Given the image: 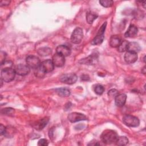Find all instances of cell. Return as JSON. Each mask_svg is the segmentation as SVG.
<instances>
[{"instance_id":"obj_17","label":"cell","mask_w":146,"mask_h":146,"mask_svg":"<svg viewBox=\"0 0 146 146\" xmlns=\"http://www.w3.org/2000/svg\"><path fill=\"white\" fill-rule=\"evenodd\" d=\"M121 42V38L116 35H112L110 39V45L112 47H117Z\"/></svg>"},{"instance_id":"obj_22","label":"cell","mask_w":146,"mask_h":146,"mask_svg":"<svg viewBox=\"0 0 146 146\" xmlns=\"http://www.w3.org/2000/svg\"><path fill=\"white\" fill-rule=\"evenodd\" d=\"M38 54L40 56H48L52 52V50L47 47H43L39 48L38 51Z\"/></svg>"},{"instance_id":"obj_21","label":"cell","mask_w":146,"mask_h":146,"mask_svg":"<svg viewBox=\"0 0 146 146\" xmlns=\"http://www.w3.org/2000/svg\"><path fill=\"white\" fill-rule=\"evenodd\" d=\"M98 17V15L96 13L93 11H89L86 14V21L88 24H92Z\"/></svg>"},{"instance_id":"obj_10","label":"cell","mask_w":146,"mask_h":146,"mask_svg":"<svg viewBox=\"0 0 146 146\" xmlns=\"http://www.w3.org/2000/svg\"><path fill=\"white\" fill-rule=\"evenodd\" d=\"M52 61L54 66H56L58 67H62L64 64V62H65L64 56H63V55L59 54L56 53L52 56Z\"/></svg>"},{"instance_id":"obj_14","label":"cell","mask_w":146,"mask_h":146,"mask_svg":"<svg viewBox=\"0 0 146 146\" xmlns=\"http://www.w3.org/2000/svg\"><path fill=\"white\" fill-rule=\"evenodd\" d=\"M124 58L125 61L127 63L131 64V63H135L137 60V55L136 53L128 51L125 54Z\"/></svg>"},{"instance_id":"obj_29","label":"cell","mask_w":146,"mask_h":146,"mask_svg":"<svg viewBox=\"0 0 146 146\" xmlns=\"http://www.w3.org/2000/svg\"><path fill=\"white\" fill-rule=\"evenodd\" d=\"M117 94H118V91H117V90H116V89H114V88L108 91V96H110V97H112V98H114V97L115 98Z\"/></svg>"},{"instance_id":"obj_13","label":"cell","mask_w":146,"mask_h":146,"mask_svg":"<svg viewBox=\"0 0 146 146\" xmlns=\"http://www.w3.org/2000/svg\"><path fill=\"white\" fill-rule=\"evenodd\" d=\"M56 53L59 54L63 56H68L71 54V50L70 48L65 45H60L58 46L56 48Z\"/></svg>"},{"instance_id":"obj_19","label":"cell","mask_w":146,"mask_h":146,"mask_svg":"<svg viewBox=\"0 0 146 146\" xmlns=\"http://www.w3.org/2000/svg\"><path fill=\"white\" fill-rule=\"evenodd\" d=\"M140 50V46L137 42H132L128 43V47H127V51L129 52H132L136 53L138 52Z\"/></svg>"},{"instance_id":"obj_4","label":"cell","mask_w":146,"mask_h":146,"mask_svg":"<svg viewBox=\"0 0 146 146\" xmlns=\"http://www.w3.org/2000/svg\"><path fill=\"white\" fill-rule=\"evenodd\" d=\"M123 121L124 124L130 127H137L140 124V121L137 117L130 115L124 116L123 117Z\"/></svg>"},{"instance_id":"obj_9","label":"cell","mask_w":146,"mask_h":146,"mask_svg":"<svg viewBox=\"0 0 146 146\" xmlns=\"http://www.w3.org/2000/svg\"><path fill=\"white\" fill-rule=\"evenodd\" d=\"M14 70L15 73L21 76H25L30 71V67L27 65H25L22 64H20L15 66Z\"/></svg>"},{"instance_id":"obj_30","label":"cell","mask_w":146,"mask_h":146,"mask_svg":"<svg viewBox=\"0 0 146 146\" xmlns=\"http://www.w3.org/2000/svg\"><path fill=\"white\" fill-rule=\"evenodd\" d=\"M48 141L45 139H42L38 141V145L39 146H46L48 145Z\"/></svg>"},{"instance_id":"obj_28","label":"cell","mask_w":146,"mask_h":146,"mask_svg":"<svg viewBox=\"0 0 146 146\" xmlns=\"http://www.w3.org/2000/svg\"><path fill=\"white\" fill-rule=\"evenodd\" d=\"M104 90V87L102 85H101V84H97V85H96V86L95 87V88H94L95 92L97 95H102L103 93Z\"/></svg>"},{"instance_id":"obj_25","label":"cell","mask_w":146,"mask_h":146,"mask_svg":"<svg viewBox=\"0 0 146 146\" xmlns=\"http://www.w3.org/2000/svg\"><path fill=\"white\" fill-rule=\"evenodd\" d=\"M128 42L127 40H123L119 44V46L117 47V50L118 51L120 52H123L127 50V47L128 45Z\"/></svg>"},{"instance_id":"obj_15","label":"cell","mask_w":146,"mask_h":146,"mask_svg":"<svg viewBox=\"0 0 146 146\" xmlns=\"http://www.w3.org/2000/svg\"><path fill=\"white\" fill-rule=\"evenodd\" d=\"M127 95L125 94H117L115 98V102L116 106L119 107H123L126 102Z\"/></svg>"},{"instance_id":"obj_31","label":"cell","mask_w":146,"mask_h":146,"mask_svg":"<svg viewBox=\"0 0 146 146\" xmlns=\"http://www.w3.org/2000/svg\"><path fill=\"white\" fill-rule=\"evenodd\" d=\"M6 56V54L5 52L1 51V53H0V60H1V65L5 62Z\"/></svg>"},{"instance_id":"obj_18","label":"cell","mask_w":146,"mask_h":146,"mask_svg":"<svg viewBox=\"0 0 146 146\" xmlns=\"http://www.w3.org/2000/svg\"><path fill=\"white\" fill-rule=\"evenodd\" d=\"M48 121L49 119L48 117H44L37 121L34 127L37 130H41L47 124Z\"/></svg>"},{"instance_id":"obj_11","label":"cell","mask_w":146,"mask_h":146,"mask_svg":"<svg viewBox=\"0 0 146 146\" xmlns=\"http://www.w3.org/2000/svg\"><path fill=\"white\" fill-rule=\"evenodd\" d=\"M98 60V55L95 54H91L88 57L82 59L79 61V63L81 64H94L95 63H96V61Z\"/></svg>"},{"instance_id":"obj_23","label":"cell","mask_w":146,"mask_h":146,"mask_svg":"<svg viewBox=\"0 0 146 146\" xmlns=\"http://www.w3.org/2000/svg\"><path fill=\"white\" fill-rule=\"evenodd\" d=\"M128 143V139L125 136H118L116 141L115 144L117 145L123 146L127 144Z\"/></svg>"},{"instance_id":"obj_20","label":"cell","mask_w":146,"mask_h":146,"mask_svg":"<svg viewBox=\"0 0 146 146\" xmlns=\"http://www.w3.org/2000/svg\"><path fill=\"white\" fill-rule=\"evenodd\" d=\"M56 94L61 97H67L70 95V90L67 88H59L55 90Z\"/></svg>"},{"instance_id":"obj_35","label":"cell","mask_w":146,"mask_h":146,"mask_svg":"<svg viewBox=\"0 0 146 146\" xmlns=\"http://www.w3.org/2000/svg\"><path fill=\"white\" fill-rule=\"evenodd\" d=\"M141 72H142L143 74H145V66H144V68L142 69Z\"/></svg>"},{"instance_id":"obj_1","label":"cell","mask_w":146,"mask_h":146,"mask_svg":"<svg viewBox=\"0 0 146 146\" xmlns=\"http://www.w3.org/2000/svg\"><path fill=\"white\" fill-rule=\"evenodd\" d=\"M117 137V133L112 129H106L104 131L100 136L102 141L106 144H111L115 143Z\"/></svg>"},{"instance_id":"obj_27","label":"cell","mask_w":146,"mask_h":146,"mask_svg":"<svg viewBox=\"0 0 146 146\" xmlns=\"http://www.w3.org/2000/svg\"><path fill=\"white\" fill-rule=\"evenodd\" d=\"M99 3L104 7H110L113 5V2L111 0H101L99 1Z\"/></svg>"},{"instance_id":"obj_34","label":"cell","mask_w":146,"mask_h":146,"mask_svg":"<svg viewBox=\"0 0 146 146\" xmlns=\"http://www.w3.org/2000/svg\"><path fill=\"white\" fill-rule=\"evenodd\" d=\"M89 79H90L89 76L87 75H83L81 76V79L83 80H89Z\"/></svg>"},{"instance_id":"obj_26","label":"cell","mask_w":146,"mask_h":146,"mask_svg":"<svg viewBox=\"0 0 146 146\" xmlns=\"http://www.w3.org/2000/svg\"><path fill=\"white\" fill-rule=\"evenodd\" d=\"M1 113L2 114L8 115V116H13L15 113L14 109L10 108V107H7L2 109L1 110Z\"/></svg>"},{"instance_id":"obj_32","label":"cell","mask_w":146,"mask_h":146,"mask_svg":"<svg viewBox=\"0 0 146 146\" xmlns=\"http://www.w3.org/2000/svg\"><path fill=\"white\" fill-rule=\"evenodd\" d=\"M6 128L3 124H1V125H0V133H1V135H5V133H6Z\"/></svg>"},{"instance_id":"obj_12","label":"cell","mask_w":146,"mask_h":146,"mask_svg":"<svg viewBox=\"0 0 146 146\" xmlns=\"http://www.w3.org/2000/svg\"><path fill=\"white\" fill-rule=\"evenodd\" d=\"M40 66L46 72V73L51 72L54 68V65L52 63V61L50 59H47L42 62L40 64Z\"/></svg>"},{"instance_id":"obj_7","label":"cell","mask_w":146,"mask_h":146,"mask_svg":"<svg viewBox=\"0 0 146 146\" xmlns=\"http://www.w3.org/2000/svg\"><path fill=\"white\" fill-rule=\"evenodd\" d=\"M26 64L31 68L35 69L40 66L41 63L39 59L34 55H29L26 58Z\"/></svg>"},{"instance_id":"obj_6","label":"cell","mask_w":146,"mask_h":146,"mask_svg":"<svg viewBox=\"0 0 146 146\" xmlns=\"http://www.w3.org/2000/svg\"><path fill=\"white\" fill-rule=\"evenodd\" d=\"M78 79V76L76 74L73 73L70 74H63L60 77V81L62 83L67 84H72L75 83Z\"/></svg>"},{"instance_id":"obj_5","label":"cell","mask_w":146,"mask_h":146,"mask_svg":"<svg viewBox=\"0 0 146 146\" xmlns=\"http://www.w3.org/2000/svg\"><path fill=\"white\" fill-rule=\"evenodd\" d=\"M83 36V30L80 27H76L71 35V41L74 44H79L81 42Z\"/></svg>"},{"instance_id":"obj_24","label":"cell","mask_w":146,"mask_h":146,"mask_svg":"<svg viewBox=\"0 0 146 146\" xmlns=\"http://www.w3.org/2000/svg\"><path fill=\"white\" fill-rule=\"evenodd\" d=\"M46 74V72L44 71V70L42 68V67L40 66L38 67V68L35 69L34 71V74L36 77L39 78H42Z\"/></svg>"},{"instance_id":"obj_2","label":"cell","mask_w":146,"mask_h":146,"mask_svg":"<svg viewBox=\"0 0 146 146\" xmlns=\"http://www.w3.org/2000/svg\"><path fill=\"white\" fill-rule=\"evenodd\" d=\"M15 74L14 69L11 67L3 68L1 70V79L5 82H10L14 80Z\"/></svg>"},{"instance_id":"obj_8","label":"cell","mask_w":146,"mask_h":146,"mask_svg":"<svg viewBox=\"0 0 146 146\" xmlns=\"http://www.w3.org/2000/svg\"><path fill=\"white\" fill-rule=\"evenodd\" d=\"M68 119L71 123H75L81 120H86L87 117L81 113L72 112L68 115Z\"/></svg>"},{"instance_id":"obj_16","label":"cell","mask_w":146,"mask_h":146,"mask_svg":"<svg viewBox=\"0 0 146 146\" xmlns=\"http://www.w3.org/2000/svg\"><path fill=\"white\" fill-rule=\"evenodd\" d=\"M138 32L137 28L133 25H131L127 31L125 32L124 36L127 38H133L135 37Z\"/></svg>"},{"instance_id":"obj_33","label":"cell","mask_w":146,"mask_h":146,"mask_svg":"<svg viewBox=\"0 0 146 146\" xmlns=\"http://www.w3.org/2000/svg\"><path fill=\"white\" fill-rule=\"evenodd\" d=\"M10 3V1H8V0H5V1H1V3H0V5L1 6H7L8 5H9Z\"/></svg>"},{"instance_id":"obj_3","label":"cell","mask_w":146,"mask_h":146,"mask_svg":"<svg viewBox=\"0 0 146 146\" xmlns=\"http://www.w3.org/2000/svg\"><path fill=\"white\" fill-rule=\"evenodd\" d=\"M107 22H104L103 25L100 28L99 30L98 31L96 35L91 41V44L92 45H98L101 44L104 38V31L106 30Z\"/></svg>"}]
</instances>
